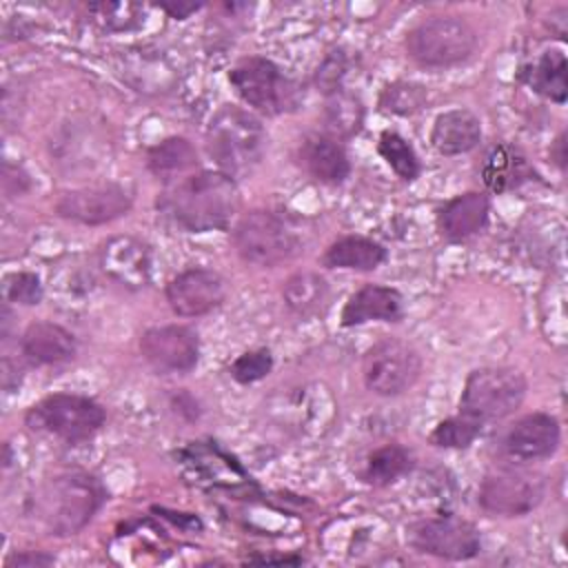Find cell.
Wrapping results in <instances>:
<instances>
[{
	"label": "cell",
	"mask_w": 568,
	"mask_h": 568,
	"mask_svg": "<svg viewBox=\"0 0 568 568\" xmlns=\"http://www.w3.org/2000/svg\"><path fill=\"white\" fill-rule=\"evenodd\" d=\"M264 144L266 133L260 120L233 104L217 111L206 133L209 155L215 160L220 171L233 180L235 175L248 173L260 162Z\"/></svg>",
	"instance_id": "5b68a950"
},
{
	"label": "cell",
	"mask_w": 568,
	"mask_h": 568,
	"mask_svg": "<svg viewBox=\"0 0 568 568\" xmlns=\"http://www.w3.org/2000/svg\"><path fill=\"white\" fill-rule=\"evenodd\" d=\"M2 293H4L7 302H16V304H24V306L38 304L44 295L40 277L29 271L7 275L4 284H2Z\"/></svg>",
	"instance_id": "d6a6232c"
},
{
	"label": "cell",
	"mask_w": 568,
	"mask_h": 568,
	"mask_svg": "<svg viewBox=\"0 0 568 568\" xmlns=\"http://www.w3.org/2000/svg\"><path fill=\"white\" fill-rule=\"evenodd\" d=\"M155 204L178 229L206 233L231 224L240 209V191L222 171H193L164 184Z\"/></svg>",
	"instance_id": "6da1fadb"
},
{
	"label": "cell",
	"mask_w": 568,
	"mask_h": 568,
	"mask_svg": "<svg viewBox=\"0 0 568 568\" xmlns=\"http://www.w3.org/2000/svg\"><path fill=\"white\" fill-rule=\"evenodd\" d=\"M566 55L559 49H548L539 55V60L528 71V84L535 93L564 104L568 95V78H566Z\"/></svg>",
	"instance_id": "83f0119b"
},
{
	"label": "cell",
	"mask_w": 568,
	"mask_h": 568,
	"mask_svg": "<svg viewBox=\"0 0 568 568\" xmlns=\"http://www.w3.org/2000/svg\"><path fill=\"white\" fill-rule=\"evenodd\" d=\"M481 140V122L468 109H448L439 113L430 129V144L442 155L473 151Z\"/></svg>",
	"instance_id": "ffe728a7"
},
{
	"label": "cell",
	"mask_w": 568,
	"mask_h": 568,
	"mask_svg": "<svg viewBox=\"0 0 568 568\" xmlns=\"http://www.w3.org/2000/svg\"><path fill=\"white\" fill-rule=\"evenodd\" d=\"M229 82L235 93L262 115L291 113L300 104V87L268 58H242L231 71Z\"/></svg>",
	"instance_id": "ba28073f"
},
{
	"label": "cell",
	"mask_w": 568,
	"mask_h": 568,
	"mask_svg": "<svg viewBox=\"0 0 568 568\" xmlns=\"http://www.w3.org/2000/svg\"><path fill=\"white\" fill-rule=\"evenodd\" d=\"M364 124V104L357 95L344 91L342 87L326 93L324 106V133L335 138L337 142L351 140L359 133Z\"/></svg>",
	"instance_id": "484cf974"
},
{
	"label": "cell",
	"mask_w": 568,
	"mask_h": 568,
	"mask_svg": "<svg viewBox=\"0 0 568 568\" xmlns=\"http://www.w3.org/2000/svg\"><path fill=\"white\" fill-rule=\"evenodd\" d=\"M237 255L246 264L273 268L304 251L300 229L284 215L266 209L244 213L231 233Z\"/></svg>",
	"instance_id": "3957f363"
},
{
	"label": "cell",
	"mask_w": 568,
	"mask_h": 568,
	"mask_svg": "<svg viewBox=\"0 0 568 568\" xmlns=\"http://www.w3.org/2000/svg\"><path fill=\"white\" fill-rule=\"evenodd\" d=\"M426 98H428L426 87H422L417 82L399 80V82L388 84L382 91L379 106H382V111L393 113V115H410L426 104Z\"/></svg>",
	"instance_id": "4dcf8cb0"
},
{
	"label": "cell",
	"mask_w": 568,
	"mask_h": 568,
	"mask_svg": "<svg viewBox=\"0 0 568 568\" xmlns=\"http://www.w3.org/2000/svg\"><path fill=\"white\" fill-rule=\"evenodd\" d=\"M102 268L126 286H144L149 280V248L133 237H113L102 248Z\"/></svg>",
	"instance_id": "44dd1931"
},
{
	"label": "cell",
	"mask_w": 568,
	"mask_h": 568,
	"mask_svg": "<svg viewBox=\"0 0 568 568\" xmlns=\"http://www.w3.org/2000/svg\"><path fill=\"white\" fill-rule=\"evenodd\" d=\"M422 368L419 351L399 337L375 342L362 357L364 386L379 397H397L413 388Z\"/></svg>",
	"instance_id": "30bf717a"
},
{
	"label": "cell",
	"mask_w": 568,
	"mask_h": 568,
	"mask_svg": "<svg viewBox=\"0 0 568 568\" xmlns=\"http://www.w3.org/2000/svg\"><path fill=\"white\" fill-rule=\"evenodd\" d=\"M488 213H490L488 195L479 191H466L462 195H455L442 206L437 215V226L446 240L462 242L484 231V226L488 224Z\"/></svg>",
	"instance_id": "d6986e66"
},
{
	"label": "cell",
	"mask_w": 568,
	"mask_h": 568,
	"mask_svg": "<svg viewBox=\"0 0 568 568\" xmlns=\"http://www.w3.org/2000/svg\"><path fill=\"white\" fill-rule=\"evenodd\" d=\"M481 424L464 413L442 419L428 435V442L437 448H468L479 435Z\"/></svg>",
	"instance_id": "f546056e"
},
{
	"label": "cell",
	"mask_w": 568,
	"mask_h": 568,
	"mask_svg": "<svg viewBox=\"0 0 568 568\" xmlns=\"http://www.w3.org/2000/svg\"><path fill=\"white\" fill-rule=\"evenodd\" d=\"M404 317V297L397 288L384 284H364L344 304L339 324L351 328L366 322H399Z\"/></svg>",
	"instance_id": "ac0fdd59"
},
{
	"label": "cell",
	"mask_w": 568,
	"mask_h": 568,
	"mask_svg": "<svg viewBox=\"0 0 568 568\" xmlns=\"http://www.w3.org/2000/svg\"><path fill=\"white\" fill-rule=\"evenodd\" d=\"M388 253L384 244L364 237V235H344L326 246L322 255V264L326 268H342V271H375L386 262Z\"/></svg>",
	"instance_id": "7402d4cb"
},
{
	"label": "cell",
	"mask_w": 568,
	"mask_h": 568,
	"mask_svg": "<svg viewBox=\"0 0 568 568\" xmlns=\"http://www.w3.org/2000/svg\"><path fill=\"white\" fill-rule=\"evenodd\" d=\"M106 501L98 477L84 470L58 473L40 484L31 506L36 521L51 537L78 535Z\"/></svg>",
	"instance_id": "7a4b0ae2"
},
{
	"label": "cell",
	"mask_w": 568,
	"mask_h": 568,
	"mask_svg": "<svg viewBox=\"0 0 568 568\" xmlns=\"http://www.w3.org/2000/svg\"><path fill=\"white\" fill-rule=\"evenodd\" d=\"M546 495V477L519 464H504L488 470L479 484V506L499 517H524Z\"/></svg>",
	"instance_id": "9c48e42d"
},
{
	"label": "cell",
	"mask_w": 568,
	"mask_h": 568,
	"mask_svg": "<svg viewBox=\"0 0 568 568\" xmlns=\"http://www.w3.org/2000/svg\"><path fill=\"white\" fill-rule=\"evenodd\" d=\"M166 304L180 317H200L215 311L226 297L224 277L213 268L193 266L178 273L164 288Z\"/></svg>",
	"instance_id": "5bb4252c"
},
{
	"label": "cell",
	"mask_w": 568,
	"mask_h": 568,
	"mask_svg": "<svg viewBox=\"0 0 568 568\" xmlns=\"http://www.w3.org/2000/svg\"><path fill=\"white\" fill-rule=\"evenodd\" d=\"M106 422L102 404L78 393H53L36 402L24 413V426L31 433L53 437L67 446L89 442Z\"/></svg>",
	"instance_id": "277c9868"
},
{
	"label": "cell",
	"mask_w": 568,
	"mask_h": 568,
	"mask_svg": "<svg viewBox=\"0 0 568 568\" xmlns=\"http://www.w3.org/2000/svg\"><path fill=\"white\" fill-rule=\"evenodd\" d=\"M300 166L317 182L337 186L351 175V160L342 142L326 133H311L297 146Z\"/></svg>",
	"instance_id": "2e32d148"
},
{
	"label": "cell",
	"mask_w": 568,
	"mask_h": 568,
	"mask_svg": "<svg viewBox=\"0 0 568 568\" xmlns=\"http://www.w3.org/2000/svg\"><path fill=\"white\" fill-rule=\"evenodd\" d=\"M532 175H535V171L528 164V160L510 144H497L486 155V162L481 169L484 184L493 193L513 191V189L521 186L524 182H528Z\"/></svg>",
	"instance_id": "603a6c76"
},
{
	"label": "cell",
	"mask_w": 568,
	"mask_h": 568,
	"mask_svg": "<svg viewBox=\"0 0 568 568\" xmlns=\"http://www.w3.org/2000/svg\"><path fill=\"white\" fill-rule=\"evenodd\" d=\"M146 169L169 184L197 169V151L186 138L171 135L146 151Z\"/></svg>",
	"instance_id": "cb8c5ba5"
},
{
	"label": "cell",
	"mask_w": 568,
	"mask_h": 568,
	"mask_svg": "<svg viewBox=\"0 0 568 568\" xmlns=\"http://www.w3.org/2000/svg\"><path fill=\"white\" fill-rule=\"evenodd\" d=\"M158 7H160L164 13H169L171 18H175V20H184V18H189L191 13L200 11L204 4H202V2H184V0H173V2H158Z\"/></svg>",
	"instance_id": "d590c367"
},
{
	"label": "cell",
	"mask_w": 568,
	"mask_h": 568,
	"mask_svg": "<svg viewBox=\"0 0 568 568\" xmlns=\"http://www.w3.org/2000/svg\"><path fill=\"white\" fill-rule=\"evenodd\" d=\"M273 371V353L268 348H253L246 351L242 355H237L231 366L229 373L237 384H253L264 379L268 373Z\"/></svg>",
	"instance_id": "1f68e13d"
},
{
	"label": "cell",
	"mask_w": 568,
	"mask_h": 568,
	"mask_svg": "<svg viewBox=\"0 0 568 568\" xmlns=\"http://www.w3.org/2000/svg\"><path fill=\"white\" fill-rule=\"evenodd\" d=\"M140 353L158 373H191L200 359V337L191 326H151L140 335Z\"/></svg>",
	"instance_id": "4fadbf2b"
},
{
	"label": "cell",
	"mask_w": 568,
	"mask_h": 568,
	"mask_svg": "<svg viewBox=\"0 0 568 568\" xmlns=\"http://www.w3.org/2000/svg\"><path fill=\"white\" fill-rule=\"evenodd\" d=\"M561 442V428L550 413H528L519 417L501 439V450L510 462H535L550 457Z\"/></svg>",
	"instance_id": "9a60e30c"
},
{
	"label": "cell",
	"mask_w": 568,
	"mask_h": 568,
	"mask_svg": "<svg viewBox=\"0 0 568 568\" xmlns=\"http://www.w3.org/2000/svg\"><path fill=\"white\" fill-rule=\"evenodd\" d=\"M526 377L510 366H481L470 371L459 397V413L477 419L481 426L513 415L524 397Z\"/></svg>",
	"instance_id": "52a82bcc"
},
{
	"label": "cell",
	"mask_w": 568,
	"mask_h": 568,
	"mask_svg": "<svg viewBox=\"0 0 568 568\" xmlns=\"http://www.w3.org/2000/svg\"><path fill=\"white\" fill-rule=\"evenodd\" d=\"M53 561H55V557L47 555L42 550H22V552L7 557L4 566L7 568H38V566H49Z\"/></svg>",
	"instance_id": "e575fe53"
},
{
	"label": "cell",
	"mask_w": 568,
	"mask_h": 568,
	"mask_svg": "<svg viewBox=\"0 0 568 568\" xmlns=\"http://www.w3.org/2000/svg\"><path fill=\"white\" fill-rule=\"evenodd\" d=\"M131 195L120 184H89L62 191L55 200V213L64 220L100 226L126 215Z\"/></svg>",
	"instance_id": "7c38bea8"
},
{
	"label": "cell",
	"mask_w": 568,
	"mask_h": 568,
	"mask_svg": "<svg viewBox=\"0 0 568 568\" xmlns=\"http://www.w3.org/2000/svg\"><path fill=\"white\" fill-rule=\"evenodd\" d=\"M408 544L417 552L446 561H466L481 550L479 530L455 515L417 519L408 526Z\"/></svg>",
	"instance_id": "8fae6325"
},
{
	"label": "cell",
	"mask_w": 568,
	"mask_h": 568,
	"mask_svg": "<svg viewBox=\"0 0 568 568\" xmlns=\"http://www.w3.org/2000/svg\"><path fill=\"white\" fill-rule=\"evenodd\" d=\"M248 561L251 564H273V561H277V564H302L304 559L302 557H248Z\"/></svg>",
	"instance_id": "74e56055"
},
{
	"label": "cell",
	"mask_w": 568,
	"mask_h": 568,
	"mask_svg": "<svg viewBox=\"0 0 568 568\" xmlns=\"http://www.w3.org/2000/svg\"><path fill=\"white\" fill-rule=\"evenodd\" d=\"M413 464H415L413 453L406 446H402L397 442H390V444H384V446L375 448L366 457L362 479L366 484L375 486V488H384V486L395 484L404 475H408Z\"/></svg>",
	"instance_id": "d4e9b609"
},
{
	"label": "cell",
	"mask_w": 568,
	"mask_h": 568,
	"mask_svg": "<svg viewBox=\"0 0 568 568\" xmlns=\"http://www.w3.org/2000/svg\"><path fill=\"white\" fill-rule=\"evenodd\" d=\"M377 153L404 182H413L422 171L419 158L413 144L406 138H402L397 131H382L377 140Z\"/></svg>",
	"instance_id": "f1b7e54d"
},
{
	"label": "cell",
	"mask_w": 568,
	"mask_h": 568,
	"mask_svg": "<svg viewBox=\"0 0 568 568\" xmlns=\"http://www.w3.org/2000/svg\"><path fill=\"white\" fill-rule=\"evenodd\" d=\"M20 351L31 366H58L75 357L78 342L64 326L40 320L22 331Z\"/></svg>",
	"instance_id": "e0dca14e"
},
{
	"label": "cell",
	"mask_w": 568,
	"mask_h": 568,
	"mask_svg": "<svg viewBox=\"0 0 568 568\" xmlns=\"http://www.w3.org/2000/svg\"><path fill=\"white\" fill-rule=\"evenodd\" d=\"M344 69H346L344 53H342V51H333V53L324 60V64L320 67V71H317V84H320L326 93L339 89V80H342V75H344Z\"/></svg>",
	"instance_id": "836d02e7"
},
{
	"label": "cell",
	"mask_w": 568,
	"mask_h": 568,
	"mask_svg": "<svg viewBox=\"0 0 568 568\" xmlns=\"http://www.w3.org/2000/svg\"><path fill=\"white\" fill-rule=\"evenodd\" d=\"M282 297L291 313L308 317L320 313L322 306L328 302V284L320 273L297 271L284 282Z\"/></svg>",
	"instance_id": "4316f807"
},
{
	"label": "cell",
	"mask_w": 568,
	"mask_h": 568,
	"mask_svg": "<svg viewBox=\"0 0 568 568\" xmlns=\"http://www.w3.org/2000/svg\"><path fill=\"white\" fill-rule=\"evenodd\" d=\"M550 160L559 166V171H566V131L557 135V140L550 146Z\"/></svg>",
	"instance_id": "8d00e7d4"
},
{
	"label": "cell",
	"mask_w": 568,
	"mask_h": 568,
	"mask_svg": "<svg viewBox=\"0 0 568 568\" xmlns=\"http://www.w3.org/2000/svg\"><path fill=\"white\" fill-rule=\"evenodd\" d=\"M479 36L462 16H433L417 22L406 33V53L422 67L442 69L468 60L477 49Z\"/></svg>",
	"instance_id": "8992f818"
}]
</instances>
